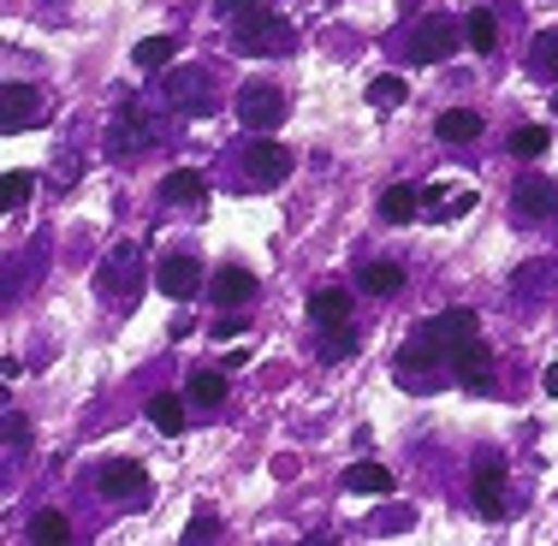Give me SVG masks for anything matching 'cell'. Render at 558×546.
I'll list each match as a JSON object with an SVG mask.
<instances>
[{
    "mask_svg": "<svg viewBox=\"0 0 558 546\" xmlns=\"http://www.w3.org/2000/svg\"><path fill=\"white\" fill-rule=\"evenodd\" d=\"M149 137H155L149 108H143L137 96H119L113 125H108V149H113V161H137V155L149 149Z\"/></svg>",
    "mask_w": 558,
    "mask_h": 546,
    "instance_id": "cell-1",
    "label": "cell"
},
{
    "mask_svg": "<svg viewBox=\"0 0 558 546\" xmlns=\"http://www.w3.org/2000/svg\"><path fill=\"white\" fill-rule=\"evenodd\" d=\"M232 43L244 48V54H286L291 48V24L279 19V12H238V24H232Z\"/></svg>",
    "mask_w": 558,
    "mask_h": 546,
    "instance_id": "cell-2",
    "label": "cell"
},
{
    "mask_svg": "<svg viewBox=\"0 0 558 546\" xmlns=\"http://www.w3.org/2000/svg\"><path fill=\"white\" fill-rule=\"evenodd\" d=\"M286 89L279 84H244L238 89V119H244V131H262V137H268V131H279L286 125Z\"/></svg>",
    "mask_w": 558,
    "mask_h": 546,
    "instance_id": "cell-3",
    "label": "cell"
},
{
    "mask_svg": "<svg viewBox=\"0 0 558 546\" xmlns=\"http://www.w3.org/2000/svg\"><path fill=\"white\" fill-rule=\"evenodd\" d=\"M167 101L179 113H191V119L215 113V77H208L203 65H172L167 72Z\"/></svg>",
    "mask_w": 558,
    "mask_h": 546,
    "instance_id": "cell-4",
    "label": "cell"
},
{
    "mask_svg": "<svg viewBox=\"0 0 558 546\" xmlns=\"http://www.w3.org/2000/svg\"><path fill=\"white\" fill-rule=\"evenodd\" d=\"M238 161H244V179L262 184V191H274V184L291 179V149H279V143L262 137V131L244 143V155H238Z\"/></svg>",
    "mask_w": 558,
    "mask_h": 546,
    "instance_id": "cell-5",
    "label": "cell"
},
{
    "mask_svg": "<svg viewBox=\"0 0 558 546\" xmlns=\"http://www.w3.org/2000/svg\"><path fill=\"white\" fill-rule=\"evenodd\" d=\"M446 368H451V380H458V386L487 392V386H494V344H482V332H475V339H463V344H451V351H446Z\"/></svg>",
    "mask_w": 558,
    "mask_h": 546,
    "instance_id": "cell-6",
    "label": "cell"
},
{
    "mask_svg": "<svg viewBox=\"0 0 558 546\" xmlns=\"http://www.w3.org/2000/svg\"><path fill=\"white\" fill-rule=\"evenodd\" d=\"M137 268H143L137 244H113L108 256H101V268H96L101 298H108V303H131V291H137Z\"/></svg>",
    "mask_w": 558,
    "mask_h": 546,
    "instance_id": "cell-7",
    "label": "cell"
},
{
    "mask_svg": "<svg viewBox=\"0 0 558 546\" xmlns=\"http://www.w3.org/2000/svg\"><path fill=\"white\" fill-rule=\"evenodd\" d=\"M451 43H458V31H451V12H428V19L410 31V60L440 65V60H451Z\"/></svg>",
    "mask_w": 558,
    "mask_h": 546,
    "instance_id": "cell-8",
    "label": "cell"
},
{
    "mask_svg": "<svg viewBox=\"0 0 558 546\" xmlns=\"http://www.w3.org/2000/svg\"><path fill=\"white\" fill-rule=\"evenodd\" d=\"M440 363H446V344L434 339L428 327H416V339H410L404 351H398L392 375H398V380H428V375H434V368H440Z\"/></svg>",
    "mask_w": 558,
    "mask_h": 546,
    "instance_id": "cell-9",
    "label": "cell"
},
{
    "mask_svg": "<svg viewBox=\"0 0 558 546\" xmlns=\"http://www.w3.org/2000/svg\"><path fill=\"white\" fill-rule=\"evenodd\" d=\"M48 108H43V89H31V84H7L0 89V131H31V125H43Z\"/></svg>",
    "mask_w": 558,
    "mask_h": 546,
    "instance_id": "cell-10",
    "label": "cell"
},
{
    "mask_svg": "<svg viewBox=\"0 0 558 546\" xmlns=\"http://www.w3.org/2000/svg\"><path fill=\"white\" fill-rule=\"evenodd\" d=\"M96 487L108 493V499H125V505H143V487H149V470H143L137 458H113L96 470Z\"/></svg>",
    "mask_w": 558,
    "mask_h": 546,
    "instance_id": "cell-11",
    "label": "cell"
},
{
    "mask_svg": "<svg viewBox=\"0 0 558 546\" xmlns=\"http://www.w3.org/2000/svg\"><path fill=\"white\" fill-rule=\"evenodd\" d=\"M475 511L482 517H499L505 511V458L499 451H475Z\"/></svg>",
    "mask_w": 558,
    "mask_h": 546,
    "instance_id": "cell-12",
    "label": "cell"
},
{
    "mask_svg": "<svg viewBox=\"0 0 558 546\" xmlns=\"http://www.w3.org/2000/svg\"><path fill=\"white\" fill-rule=\"evenodd\" d=\"M511 203H517L523 220H547V215H558V184L547 179V172H523L517 191H511Z\"/></svg>",
    "mask_w": 558,
    "mask_h": 546,
    "instance_id": "cell-13",
    "label": "cell"
},
{
    "mask_svg": "<svg viewBox=\"0 0 558 546\" xmlns=\"http://www.w3.org/2000/svg\"><path fill=\"white\" fill-rule=\"evenodd\" d=\"M155 286H161V298H196V286H203V262L196 256H161V268H155Z\"/></svg>",
    "mask_w": 558,
    "mask_h": 546,
    "instance_id": "cell-14",
    "label": "cell"
},
{
    "mask_svg": "<svg viewBox=\"0 0 558 546\" xmlns=\"http://www.w3.org/2000/svg\"><path fill=\"white\" fill-rule=\"evenodd\" d=\"M161 203L184 208V215H203V208H208V184H203V172H191V167L167 172V179H161Z\"/></svg>",
    "mask_w": 558,
    "mask_h": 546,
    "instance_id": "cell-15",
    "label": "cell"
},
{
    "mask_svg": "<svg viewBox=\"0 0 558 546\" xmlns=\"http://www.w3.org/2000/svg\"><path fill=\"white\" fill-rule=\"evenodd\" d=\"M475 208V191H451V184H434V191H422V220H463Z\"/></svg>",
    "mask_w": 558,
    "mask_h": 546,
    "instance_id": "cell-16",
    "label": "cell"
},
{
    "mask_svg": "<svg viewBox=\"0 0 558 546\" xmlns=\"http://www.w3.org/2000/svg\"><path fill=\"white\" fill-rule=\"evenodd\" d=\"M351 310H356V303H351V291H344V286H322L310 298V321L315 327H344V321H351Z\"/></svg>",
    "mask_w": 558,
    "mask_h": 546,
    "instance_id": "cell-17",
    "label": "cell"
},
{
    "mask_svg": "<svg viewBox=\"0 0 558 546\" xmlns=\"http://www.w3.org/2000/svg\"><path fill=\"white\" fill-rule=\"evenodd\" d=\"M380 220H387V226L422 220V191H416V184H387V191H380Z\"/></svg>",
    "mask_w": 558,
    "mask_h": 546,
    "instance_id": "cell-18",
    "label": "cell"
},
{
    "mask_svg": "<svg viewBox=\"0 0 558 546\" xmlns=\"http://www.w3.org/2000/svg\"><path fill=\"white\" fill-rule=\"evenodd\" d=\"M339 487L351 493H363V499H380V493H392V470H380V463H351V470L339 475Z\"/></svg>",
    "mask_w": 558,
    "mask_h": 546,
    "instance_id": "cell-19",
    "label": "cell"
},
{
    "mask_svg": "<svg viewBox=\"0 0 558 546\" xmlns=\"http://www.w3.org/2000/svg\"><path fill=\"white\" fill-rule=\"evenodd\" d=\"M422 327H428L434 339L446 344V351H451V344H463V339H475V332H482V321H475V310H446V315H434V321H422Z\"/></svg>",
    "mask_w": 558,
    "mask_h": 546,
    "instance_id": "cell-20",
    "label": "cell"
},
{
    "mask_svg": "<svg viewBox=\"0 0 558 546\" xmlns=\"http://www.w3.org/2000/svg\"><path fill=\"white\" fill-rule=\"evenodd\" d=\"M463 43H470L475 54H494V48H499V19H494V7H470V19H463Z\"/></svg>",
    "mask_w": 558,
    "mask_h": 546,
    "instance_id": "cell-21",
    "label": "cell"
},
{
    "mask_svg": "<svg viewBox=\"0 0 558 546\" xmlns=\"http://www.w3.org/2000/svg\"><path fill=\"white\" fill-rule=\"evenodd\" d=\"M434 137H440V143H470V137H482V113L446 108L440 119H434Z\"/></svg>",
    "mask_w": 558,
    "mask_h": 546,
    "instance_id": "cell-22",
    "label": "cell"
},
{
    "mask_svg": "<svg viewBox=\"0 0 558 546\" xmlns=\"http://www.w3.org/2000/svg\"><path fill=\"white\" fill-rule=\"evenodd\" d=\"M184 398H191L196 410H220L226 404V375L220 368H196L191 386H184Z\"/></svg>",
    "mask_w": 558,
    "mask_h": 546,
    "instance_id": "cell-23",
    "label": "cell"
},
{
    "mask_svg": "<svg viewBox=\"0 0 558 546\" xmlns=\"http://www.w3.org/2000/svg\"><path fill=\"white\" fill-rule=\"evenodd\" d=\"M250 298H256V274L250 268H220L215 274V303H232L238 310V303H250Z\"/></svg>",
    "mask_w": 558,
    "mask_h": 546,
    "instance_id": "cell-24",
    "label": "cell"
},
{
    "mask_svg": "<svg viewBox=\"0 0 558 546\" xmlns=\"http://www.w3.org/2000/svg\"><path fill=\"white\" fill-rule=\"evenodd\" d=\"M505 149H511L517 161H541V155L553 149V137H547V125H517V131H511V143H505Z\"/></svg>",
    "mask_w": 558,
    "mask_h": 546,
    "instance_id": "cell-25",
    "label": "cell"
},
{
    "mask_svg": "<svg viewBox=\"0 0 558 546\" xmlns=\"http://www.w3.org/2000/svg\"><path fill=\"white\" fill-rule=\"evenodd\" d=\"M363 291H375V298H392V291H404V268H398V262H368L363 274Z\"/></svg>",
    "mask_w": 558,
    "mask_h": 546,
    "instance_id": "cell-26",
    "label": "cell"
},
{
    "mask_svg": "<svg viewBox=\"0 0 558 546\" xmlns=\"http://www.w3.org/2000/svg\"><path fill=\"white\" fill-rule=\"evenodd\" d=\"M149 422H155L161 434H179V428H184V398H179V392H155V398H149Z\"/></svg>",
    "mask_w": 558,
    "mask_h": 546,
    "instance_id": "cell-27",
    "label": "cell"
},
{
    "mask_svg": "<svg viewBox=\"0 0 558 546\" xmlns=\"http://www.w3.org/2000/svg\"><path fill=\"white\" fill-rule=\"evenodd\" d=\"M172 54H179V36H143V43L131 48V60H137L143 72H155V65H167Z\"/></svg>",
    "mask_w": 558,
    "mask_h": 546,
    "instance_id": "cell-28",
    "label": "cell"
},
{
    "mask_svg": "<svg viewBox=\"0 0 558 546\" xmlns=\"http://www.w3.org/2000/svg\"><path fill=\"white\" fill-rule=\"evenodd\" d=\"M529 72L535 77H558V31H541L529 43Z\"/></svg>",
    "mask_w": 558,
    "mask_h": 546,
    "instance_id": "cell-29",
    "label": "cell"
},
{
    "mask_svg": "<svg viewBox=\"0 0 558 546\" xmlns=\"http://www.w3.org/2000/svg\"><path fill=\"white\" fill-rule=\"evenodd\" d=\"M31 541H36V546H60V541H72V523H65L60 511H36Z\"/></svg>",
    "mask_w": 558,
    "mask_h": 546,
    "instance_id": "cell-30",
    "label": "cell"
},
{
    "mask_svg": "<svg viewBox=\"0 0 558 546\" xmlns=\"http://www.w3.org/2000/svg\"><path fill=\"white\" fill-rule=\"evenodd\" d=\"M404 77H375V84H368V108H404Z\"/></svg>",
    "mask_w": 558,
    "mask_h": 546,
    "instance_id": "cell-31",
    "label": "cell"
},
{
    "mask_svg": "<svg viewBox=\"0 0 558 546\" xmlns=\"http://www.w3.org/2000/svg\"><path fill=\"white\" fill-rule=\"evenodd\" d=\"M351 351H356V332H351V321H344V327H327V339H322V363H344Z\"/></svg>",
    "mask_w": 558,
    "mask_h": 546,
    "instance_id": "cell-32",
    "label": "cell"
},
{
    "mask_svg": "<svg viewBox=\"0 0 558 546\" xmlns=\"http://www.w3.org/2000/svg\"><path fill=\"white\" fill-rule=\"evenodd\" d=\"M31 191H36L31 172H7V179H0V196H7V208H24V203H31Z\"/></svg>",
    "mask_w": 558,
    "mask_h": 546,
    "instance_id": "cell-33",
    "label": "cell"
},
{
    "mask_svg": "<svg viewBox=\"0 0 558 546\" xmlns=\"http://www.w3.org/2000/svg\"><path fill=\"white\" fill-rule=\"evenodd\" d=\"M215 535H220V517H208V511H196V517H191V529H184V535H179V541H191V546H196V541H215Z\"/></svg>",
    "mask_w": 558,
    "mask_h": 546,
    "instance_id": "cell-34",
    "label": "cell"
},
{
    "mask_svg": "<svg viewBox=\"0 0 558 546\" xmlns=\"http://www.w3.org/2000/svg\"><path fill=\"white\" fill-rule=\"evenodd\" d=\"M244 332V315H226V321H215V339H238Z\"/></svg>",
    "mask_w": 558,
    "mask_h": 546,
    "instance_id": "cell-35",
    "label": "cell"
},
{
    "mask_svg": "<svg viewBox=\"0 0 558 546\" xmlns=\"http://www.w3.org/2000/svg\"><path fill=\"white\" fill-rule=\"evenodd\" d=\"M215 7H220V12H232V19H238V12H256L262 0H215Z\"/></svg>",
    "mask_w": 558,
    "mask_h": 546,
    "instance_id": "cell-36",
    "label": "cell"
},
{
    "mask_svg": "<svg viewBox=\"0 0 558 546\" xmlns=\"http://www.w3.org/2000/svg\"><path fill=\"white\" fill-rule=\"evenodd\" d=\"M547 392H558V363L547 368Z\"/></svg>",
    "mask_w": 558,
    "mask_h": 546,
    "instance_id": "cell-37",
    "label": "cell"
},
{
    "mask_svg": "<svg viewBox=\"0 0 558 546\" xmlns=\"http://www.w3.org/2000/svg\"><path fill=\"white\" fill-rule=\"evenodd\" d=\"M553 108H558V96H553Z\"/></svg>",
    "mask_w": 558,
    "mask_h": 546,
    "instance_id": "cell-38",
    "label": "cell"
}]
</instances>
